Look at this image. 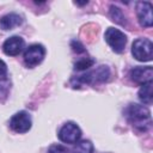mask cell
Wrapping results in <instances>:
<instances>
[{"instance_id":"cell-17","label":"cell","mask_w":153,"mask_h":153,"mask_svg":"<svg viewBox=\"0 0 153 153\" xmlns=\"http://www.w3.org/2000/svg\"><path fill=\"white\" fill-rule=\"evenodd\" d=\"M6 74H7V66L2 60H0V81L6 78Z\"/></svg>"},{"instance_id":"cell-11","label":"cell","mask_w":153,"mask_h":153,"mask_svg":"<svg viewBox=\"0 0 153 153\" xmlns=\"http://www.w3.org/2000/svg\"><path fill=\"white\" fill-rule=\"evenodd\" d=\"M23 23V18L17 13H8L0 19V27L2 30H12Z\"/></svg>"},{"instance_id":"cell-2","label":"cell","mask_w":153,"mask_h":153,"mask_svg":"<svg viewBox=\"0 0 153 153\" xmlns=\"http://www.w3.org/2000/svg\"><path fill=\"white\" fill-rule=\"evenodd\" d=\"M110 75V71L106 66H99L96 71L88 72L86 74H82L80 76H76L72 80V84L74 87H79L84 84H91L97 81H105Z\"/></svg>"},{"instance_id":"cell-1","label":"cell","mask_w":153,"mask_h":153,"mask_svg":"<svg viewBox=\"0 0 153 153\" xmlns=\"http://www.w3.org/2000/svg\"><path fill=\"white\" fill-rule=\"evenodd\" d=\"M126 112L129 122L136 129L145 131L151 127V114L147 108L139 104H130Z\"/></svg>"},{"instance_id":"cell-18","label":"cell","mask_w":153,"mask_h":153,"mask_svg":"<svg viewBox=\"0 0 153 153\" xmlns=\"http://www.w3.org/2000/svg\"><path fill=\"white\" fill-rule=\"evenodd\" d=\"M72 48H73V50L76 51V53H84V51H85L84 47H82V45L80 44V42H78V41H73V42H72Z\"/></svg>"},{"instance_id":"cell-4","label":"cell","mask_w":153,"mask_h":153,"mask_svg":"<svg viewBox=\"0 0 153 153\" xmlns=\"http://www.w3.org/2000/svg\"><path fill=\"white\" fill-rule=\"evenodd\" d=\"M105 41L106 43L112 48L114 51L116 53H122L124 50V47H126V43H127V37L126 35L120 31L118 29H115V27H109L106 31H105Z\"/></svg>"},{"instance_id":"cell-5","label":"cell","mask_w":153,"mask_h":153,"mask_svg":"<svg viewBox=\"0 0 153 153\" xmlns=\"http://www.w3.org/2000/svg\"><path fill=\"white\" fill-rule=\"evenodd\" d=\"M45 55V49L42 44H31L25 49L24 62L27 67H35L39 65Z\"/></svg>"},{"instance_id":"cell-7","label":"cell","mask_w":153,"mask_h":153,"mask_svg":"<svg viewBox=\"0 0 153 153\" xmlns=\"http://www.w3.org/2000/svg\"><path fill=\"white\" fill-rule=\"evenodd\" d=\"M10 127L16 133H26L31 128V117L25 111L14 114L10 120Z\"/></svg>"},{"instance_id":"cell-9","label":"cell","mask_w":153,"mask_h":153,"mask_svg":"<svg viewBox=\"0 0 153 153\" xmlns=\"http://www.w3.org/2000/svg\"><path fill=\"white\" fill-rule=\"evenodd\" d=\"M152 76H153V69L151 66L147 67H136L134 69L130 71V78L134 82L143 85L147 82L152 81Z\"/></svg>"},{"instance_id":"cell-15","label":"cell","mask_w":153,"mask_h":153,"mask_svg":"<svg viewBox=\"0 0 153 153\" xmlns=\"http://www.w3.org/2000/svg\"><path fill=\"white\" fill-rule=\"evenodd\" d=\"M48 153H71V151L67 149L65 146H61V145H53V146L49 147Z\"/></svg>"},{"instance_id":"cell-8","label":"cell","mask_w":153,"mask_h":153,"mask_svg":"<svg viewBox=\"0 0 153 153\" xmlns=\"http://www.w3.org/2000/svg\"><path fill=\"white\" fill-rule=\"evenodd\" d=\"M136 14L139 23L143 27H151L153 23L152 16V5L148 1H140L136 4Z\"/></svg>"},{"instance_id":"cell-12","label":"cell","mask_w":153,"mask_h":153,"mask_svg":"<svg viewBox=\"0 0 153 153\" xmlns=\"http://www.w3.org/2000/svg\"><path fill=\"white\" fill-rule=\"evenodd\" d=\"M139 98L143 104H152L153 100V92H152V81L143 84L141 88L139 90Z\"/></svg>"},{"instance_id":"cell-16","label":"cell","mask_w":153,"mask_h":153,"mask_svg":"<svg viewBox=\"0 0 153 153\" xmlns=\"http://www.w3.org/2000/svg\"><path fill=\"white\" fill-rule=\"evenodd\" d=\"M111 17L114 18L112 20H116L117 23H120V24H122L121 23V19H123V14L121 13V11L117 8V7H111Z\"/></svg>"},{"instance_id":"cell-14","label":"cell","mask_w":153,"mask_h":153,"mask_svg":"<svg viewBox=\"0 0 153 153\" xmlns=\"http://www.w3.org/2000/svg\"><path fill=\"white\" fill-rule=\"evenodd\" d=\"M93 63H94V60H93V59L84 57V59H80V60L75 63V69H76V71H85V69L92 67Z\"/></svg>"},{"instance_id":"cell-6","label":"cell","mask_w":153,"mask_h":153,"mask_svg":"<svg viewBox=\"0 0 153 153\" xmlns=\"http://www.w3.org/2000/svg\"><path fill=\"white\" fill-rule=\"evenodd\" d=\"M80 136H81V130L73 122H67L61 127L59 131V139L66 143H76Z\"/></svg>"},{"instance_id":"cell-13","label":"cell","mask_w":153,"mask_h":153,"mask_svg":"<svg viewBox=\"0 0 153 153\" xmlns=\"http://www.w3.org/2000/svg\"><path fill=\"white\" fill-rule=\"evenodd\" d=\"M92 151H93V145L88 140L79 141L74 147V153H92Z\"/></svg>"},{"instance_id":"cell-3","label":"cell","mask_w":153,"mask_h":153,"mask_svg":"<svg viewBox=\"0 0 153 153\" xmlns=\"http://www.w3.org/2000/svg\"><path fill=\"white\" fill-rule=\"evenodd\" d=\"M133 56L141 62L151 61L153 57V44L147 38H137L131 45Z\"/></svg>"},{"instance_id":"cell-10","label":"cell","mask_w":153,"mask_h":153,"mask_svg":"<svg viewBox=\"0 0 153 153\" xmlns=\"http://www.w3.org/2000/svg\"><path fill=\"white\" fill-rule=\"evenodd\" d=\"M24 48V39L19 36H12L7 38L2 45V50L6 55L16 56L18 55Z\"/></svg>"}]
</instances>
